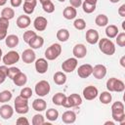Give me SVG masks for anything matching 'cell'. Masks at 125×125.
Instances as JSON below:
<instances>
[{
    "label": "cell",
    "mask_w": 125,
    "mask_h": 125,
    "mask_svg": "<svg viewBox=\"0 0 125 125\" xmlns=\"http://www.w3.org/2000/svg\"><path fill=\"white\" fill-rule=\"evenodd\" d=\"M53 79L57 85H63L66 82V75L62 71H57L54 74Z\"/></svg>",
    "instance_id": "obj_28"
},
{
    "label": "cell",
    "mask_w": 125,
    "mask_h": 125,
    "mask_svg": "<svg viewBox=\"0 0 125 125\" xmlns=\"http://www.w3.org/2000/svg\"><path fill=\"white\" fill-rule=\"evenodd\" d=\"M93 72V66L89 63L82 64L77 69V74L80 78H87L89 77Z\"/></svg>",
    "instance_id": "obj_11"
},
{
    "label": "cell",
    "mask_w": 125,
    "mask_h": 125,
    "mask_svg": "<svg viewBox=\"0 0 125 125\" xmlns=\"http://www.w3.org/2000/svg\"><path fill=\"white\" fill-rule=\"evenodd\" d=\"M57 38L61 42H65L69 38V31L65 28H62L57 32Z\"/></svg>",
    "instance_id": "obj_32"
},
{
    "label": "cell",
    "mask_w": 125,
    "mask_h": 125,
    "mask_svg": "<svg viewBox=\"0 0 125 125\" xmlns=\"http://www.w3.org/2000/svg\"><path fill=\"white\" fill-rule=\"evenodd\" d=\"M20 68L19 67H15V66H12L10 68H8V77L13 79L15 77V75H17L19 72H20Z\"/></svg>",
    "instance_id": "obj_45"
},
{
    "label": "cell",
    "mask_w": 125,
    "mask_h": 125,
    "mask_svg": "<svg viewBox=\"0 0 125 125\" xmlns=\"http://www.w3.org/2000/svg\"><path fill=\"white\" fill-rule=\"evenodd\" d=\"M72 53L76 59H83L87 55V48L84 44H76L73 47Z\"/></svg>",
    "instance_id": "obj_13"
},
{
    "label": "cell",
    "mask_w": 125,
    "mask_h": 125,
    "mask_svg": "<svg viewBox=\"0 0 125 125\" xmlns=\"http://www.w3.org/2000/svg\"><path fill=\"white\" fill-rule=\"evenodd\" d=\"M62 122L66 123V124H71V123H74L75 120H76V114L74 111L72 110H66L62 113Z\"/></svg>",
    "instance_id": "obj_20"
},
{
    "label": "cell",
    "mask_w": 125,
    "mask_h": 125,
    "mask_svg": "<svg viewBox=\"0 0 125 125\" xmlns=\"http://www.w3.org/2000/svg\"><path fill=\"white\" fill-rule=\"evenodd\" d=\"M106 88L109 92H123L125 89L124 82L120 79L111 77L106 81Z\"/></svg>",
    "instance_id": "obj_3"
},
{
    "label": "cell",
    "mask_w": 125,
    "mask_h": 125,
    "mask_svg": "<svg viewBox=\"0 0 125 125\" xmlns=\"http://www.w3.org/2000/svg\"><path fill=\"white\" fill-rule=\"evenodd\" d=\"M14 16H15V11L12 8H9V7L4 8L1 12V17L5 18V19H8V20L13 19Z\"/></svg>",
    "instance_id": "obj_35"
},
{
    "label": "cell",
    "mask_w": 125,
    "mask_h": 125,
    "mask_svg": "<svg viewBox=\"0 0 125 125\" xmlns=\"http://www.w3.org/2000/svg\"><path fill=\"white\" fill-rule=\"evenodd\" d=\"M1 57H2V50L0 48V61H1Z\"/></svg>",
    "instance_id": "obj_57"
},
{
    "label": "cell",
    "mask_w": 125,
    "mask_h": 125,
    "mask_svg": "<svg viewBox=\"0 0 125 125\" xmlns=\"http://www.w3.org/2000/svg\"><path fill=\"white\" fill-rule=\"evenodd\" d=\"M105 34L108 38H114L118 34V27L114 24H110L105 28Z\"/></svg>",
    "instance_id": "obj_31"
},
{
    "label": "cell",
    "mask_w": 125,
    "mask_h": 125,
    "mask_svg": "<svg viewBox=\"0 0 125 125\" xmlns=\"http://www.w3.org/2000/svg\"><path fill=\"white\" fill-rule=\"evenodd\" d=\"M99 48L102 53H104L107 56H111L115 53V46H114L113 42L108 38L99 39Z\"/></svg>",
    "instance_id": "obj_2"
},
{
    "label": "cell",
    "mask_w": 125,
    "mask_h": 125,
    "mask_svg": "<svg viewBox=\"0 0 125 125\" xmlns=\"http://www.w3.org/2000/svg\"><path fill=\"white\" fill-rule=\"evenodd\" d=\"M32 107L36 111H43L47 107V103L43 99H36L32 103Z\"/></svg>",
    "instance_id": "obj_26"
},
{
    "label": "cell",
    "mask_w": 125,
    "mask_h": 125,
    "mask_svg": "<svg viewBox=\"0 0 125 125\" xmlns=\"http://www.w3.org/2000/svg\"><path fill=\"white\" fill-rule=\"evenodd\" d=\"M15 110L19 114H25L28 112V101L21 95L15 99Z\"/></svg>",
    "instance_id": "obj_4"
},
{
    "label": "cell",
    "mask_w": 125,
    "mask_h": 125,
    "mask_svg": "<svg viewBox=\"0 0 125 125\" xmlns=\"http://www.w3.org/2000/svg\"><path fill=\"white\" fill-rule=\"evenodd\" d=\"M20 60V55L16 51H10L8 52L2 59L5 65H12L16 62H18Z\"/></svg>",
    "instance_id": "obj_8"
},
{
    "label": "cell",
    "mask_w": 125,
    "mask_h": 125,
    "mask_svg": "<svg viewBox=\"0 0 125 125\" xmlns=\"http://www.w3.org/2000/svg\"><path fill=\"white\" fill-rule=\"evenodd\" d=\"M35 57H36V55L32 49H26L21 54V59H22L23 62H25V63L33 62L35 61Z\"/></svg>",
    "instance_id": "obj_17"
},
{
    "label": "cell",
    "mask_w": 125,
    "mask_h": 125,
    "mask_svg": "<svg viewBox=\"0 0 125 125\" xmlns=\"http://www.w3.org/2000/svg\"><path fill=\"white\" fill-rule=\"evenodd\" d=\"M92 74L97 79H103L106 74V67L104 64H96L93 67Z\"/></svg>",
    "instance_id": "obj_14"
},
{
    "label": "cell",
    "mask_w": 125,
    "mask_h": 125,
    "mask_svg": "<svg viewBox=\"0 0 125 125\" xmlns=\"http://www.w3.org/2000/svg\"><path fill=\"white\" fill-rule=\"evenodd\" d=\"M70 5L74 8H78L79 6L82 5V0H69Z\"/></svg>",
    "instance_id": "obj_47"
},
{
    "label": "cell",
    "mask_w": 125,
    "mask_h": 125,
    "mask_svg": "<svg viewBox=\"0 0 125 125\" xmlns=\"http://www.w3.org/2000/svg\"><path fill=\"white\" fill-rule=\"evenodd\" d=\"M62 15H63V18L66 19V20H73L76 15H77V12H76V9L72 6H68V7H65L63 12H62Z\"/></svg>",
    "instance_id": "obj_25"
},
{
    "label": "cell",
    "mask_w": 125,
    "mask_h": 125,
    "mask_svg": "<svg viewBox=\"0 0 125 125\" xmlns=\"http://www.w3.org/2000/svg\"><path fill=\"white\" fill-rule=\"evenodd\" d=\"M21 3H22V0H11V5L15 8L20 7L21 5Z\"/></svg>",
    "instance_id": "obj_49"
},
{
    "label": "cell",
    "mask_w": 125,
    "mask_h": 125,
    "mask_svg": "<svg viewBox=\"0 0 125 125\" xmlns=\"http://www.w3.org/2000/svg\"><path fill=\"white\" fill-rule=\"evenodd\" d=\"M118 14L120 17H125V4H122L118 9Z\"/></svg>",
    "instance_id": "obj_48"
},
{
    "label": "cell",
    "mask_w": 125,
    "mask_h": 125,
    "mask_svg": "<svg viewBox=\"0 0 125 125\" xmlns=\"http://www.w3.org/2000/svg\"><path fill=\"white\" fill-rule=\"evenodd\" d=\"M61 53H62V46L58 43H54L50 47H48L47 50L45 51V57L47 60L53 61L57 59L61 55Z\"/></svg>",
    "instance_id": "obj_5"
},
{
    "label": "cell",
    "mask_w": 125,
    "mask_h": 125,
    "mask_svg": "<svg viewBox=\"0 0 125 125\" xmlns=\"http://www.w3.org/2000/svg\"><path fill=\"white\" fill-rule=\"evenodd\" d=\"M19 37L15 34H11V35H8L6 36L5 38V43L6 45L9 47V48H15L16 46H18L19 44Z\"/></svg>",
    "instance_id": "obj_27"
},
{
    "label": "cell",
    "mask_w": 125,
    "mask_h": 125,
    "mask_svg": "<svg viewBox=\"0 0 125 125\" xmlns=\"http://www.w3.org/2000/svg\"><path fill=\"white\" fill-rule=\"evenodd\" d=\"M111 99H112V97H111V94H110L109 92H103V93L100 95V101H101V103L104 104H109V103L111 102Z\"/></svg>",
    "instance_id": "obj_36"
},
{
    "label": "cell",
    "mask_w": 125,
    "mask_h": 125,
    "mask_svg": "<svg viewBox=\"0 0 125 125\" xmlns=\"http://www.w3.org/2000/svg\"><path fill=\"white\" fill-rule=\"evenodd\" d=\"M34 90H35L36 95H38L39 97H44V96L49 94V92L51 90V87H50V84H49L48 81L41 80V81L36 83Z\"/></svg>",
    "instance_id": "obj_7"
},
{
    "label": "cell",
    "mask_w": 125,
    "mask_h": 125,
    "mask_svg": "<svg viewBox=\"0 0 125 125\" xmlns=\"http://www.w3.org/2000/svg\"><path fill=\"white\" fill-rule=\"evenodd\" d=\"M44 123H45V120L41 114H35L32 117V124L33 125H42Z\"/></svg>",
    "instance_id": "obj_42"
},
{
    "label": "cell",
    "mask_w": 125,
    "mask_h": 125,
    "mask_svg": "<svg viewBox=\"0 0 125 125\" xmlns=\"http://www.w3.org/2000/svg\"><path fill=\"white\" fill-rule=\"evenodd\" d=\"M8 28H9V20L1 17L0 18V41L6 38Z\"/></svg>",
    "instance_id": "obj_19"
},
{
    "label": "cell",
    "mask_w": 125,
    "mask_h": 125,
    "mask_svg": "<svg viewBox=\"0 0 125 125\" xmlns=\"http://www.w3.org/2000/svg\"><path fill=\"white\" fill-rule=\"evenodd\" d=\"M73 25L76 29L78 30H83L85 27H86V22L83 19H76L73 22Z\"/></svg>",
    "instance_id": "obj_39"
},
{
    "label": "cell",
    "mask_w": 125,
    "mask_h": 125,
    "mask_svg": "<svg viewBox=\"0 0 125 125\" xmlns=\"http://www.w3.org/2000/svg\"><path fill=\"white\" fill-rule=\"evenodd\" d=\"M12 99V93L8 90L2 91L0 93V103H7Z\"/></svg>",
    "instance_id": "obj_38"
},
{
    "label": "cell",
    "mask_w": 125,
    "mask_h": 125,
    "mask_svg": "<svg viewBox=\"0 0 125 125\" xmlns=\"http://www.w3.org/2000/svg\"><path fill=\"white\" fill-rule=\"evenodd\" d=\"M42 8L44 10V12L48 13V14H51L55 11V5L52 3V1H46L44 3H42Z\"/></svg>",
    "instance_id": "obj_37"
},
{
    "label": "cell",
    "mask_w": 125,
    "mask_h": 125,
    "mask_svg": "<svg viewBox=\"0 0 125 125\" xmlns=\"http://www.w3.org/2000/svg\"><path fill=\"white\" fill-rule=\"evenodd\" d=\"M77 63H78V62H77L76 58H69L62 63V69L64 72H72L76 68Z\"/></svg>",
    "instance_id": "obj_9"
},
{
    "label": "cell",
    "mask_w": 125,
    "mask_h": 125,
    "mask_svg": "<svg viewBox=\"0 0 125 125\" xmlns=\"http://www.w3.org/2000/svg\"><path fill=\"white\" fill-rule=\"evenodd\" d=\"M36 4H37V1L36 0H24L23 7H22L23 12L26 15L32 14L34 12V9L36 7Z\"/></svg>",
    "instance_id": "obj_21"
},
{
    "label": "cell",
    "mask_w": 125,
    "mask_h": 125,
    "mask_svg": "<svg viewBox=\"0 0 125 125\" xmlns=\"http://www.w3.org/2000/svg\"><path fill=\"white\" fill-rule=\"evenodd\" d=\"M7 1H8V0H0V6H3V5H5Z\"/></svg>",
    "instance_id": "obj_51"
},
{
    "label": "cell",
    "mask_w": 125,
    "mask_h": 125,
    "mask_svg": "<svg viewBox=\"0 0 125 125\" xmlns=\"http://www.w3.org/2000/svg\"><path fill=\"white\" fill-rule=\"evenodd\" d=\"M82 8L86 14H91L96 10V4H92V3H89L87 1H84L82 3Z\"/></svg>",
    "instance_id": "obj_34"
},
{
    "label": "cell",
    "mask_w": 125,
    "mask_h": 125,
    "mask_svg": "<svg viewBox=\"0 0 125 125\" xmlns=\"http://www.w3.org/2000/svg\"><path fill=\"white\" fill-rule=\"evenodd\" d=\"M122 27H123V29L125 30V21H123V22H122Z\"/></svg>",
    "instance_id": "obj_56"
},
{
    "label": "cell",
    "mask_w": 125,
    "mask_h": 125,
    "mask_svg": "<svg viewBox=\"0 0 125 125\" xmlns=\"http://www.w3.org/2000/svg\"><path fill=\"white\" fill-rule=\"evenodd\" d=\"M86 41L91 44V45H94L96 44L98 41H99V32L96 30V29H89L86 31Z\"/></svg>",
    "instance_id": "obj_16"
},
{
    "label": "cell",
    "mask_w": 125,
    "mask_h": 125,
    "mask_svg": "<svg viewBox=\"0 0 125 125\" xmlns=\"http://www.w3.org/2000/svg\"><path fill=\"white\" fill-rule=\"evenodd\" d=\"M43 44H44L43 37H41V36H39L37 34L28 43V45L31 47V49H39V48H41L43 46Z\"/></svg>",
    "instance_id": "obj_23"
},
{
    "label": "cell",
    "mask_w": 125,
    "mask_h": 125,
    "mask_svg": "<svg viewBox=\"0 0 125 125\" xmlns=\"http://www.w3.org/2000/svg\"><path fill=\"white\" fill-rule=\"evenodd\" d=\"M59 1H60V2H64L65 0H59Z\"/></svg>",
    "instance_id": "obj_58"
},
{
    "label": "cell",
    "mask_w": 125,
    "mask_h": 125,
    "mask_svg": "<svg viewBox=\"0 0 125 125\" xmlns=\"http://www.w3.org/2000/svg\"><path fill=\"white\" fill-rule=\"evenodd\" d=\"M47 24H48L47 19L44 17H37V18H35V20L33 21L34 28L38 31H44L47 27Z\"/></svg>",
    "instance_id": "obj_15"
},
{
    "label": "cell",
    "mask_w": 125,
    "mask_h": 125,
    "mask_svg": "<svg viewBox=\"0 0 125 125\" xmlns=\"http://www.w3.org/2000/svg\"><path fill=\"white\" fill-rule=\"evenodd\" d=\"M21 97H23L24 99H29V98H31V96H32V90L29 88V87H24L23 89H21Z\"/></svg>",
    "instance_id": "obj_43"
},
{
    "label": "cell",
    "mask_w": 125,
    "mask_h": 125,
    "mask_svg": "<svg viewBox=\"0 0 125 125\" xmlns=\"http://www.w3.org/2000/svg\"><path fill=\"white\" fill-rule=\"evenodd\" d=\"M31 21H30V18L26 15H22V16H20L18 19H17V25L18 27L20 28H26L27 26H29Z\"/></svg>",
    "instance_id": "obj_22"
},
{
    "label": "cell",
    "mask_w": 125,
    "mask_h": 125,
    "mask_svg": "<svg viewBox=\"0 0 125 125\" xmlns=\"http://www.w3.org/2000/svg\"><path fill=\"white\" fill-rule=\"evenodd\" d=\"M12 80H13V82H14L17 86H23V85H25L26 82H27V77H26V75H25L23 72L20 71L17 75H15V77H14Z\"/></svg>",
    "instance_id": "obj_24"
},
{
    "label": "cell",
    "mask_w": 125,
    "mask_h": 125,
    "mask_svg": "<svg viewBox=\"0 0 125 125\" xmlns=\"http://www.w3.org/2000/svg\"><path fill=\"white\" fill-rule=\"evenodd\" d=\"M46 1H50V0H39V2L42 4V3H44V2H46Z\"/></svg>",
    "instance_id": "obj_55"
},
{
    "label": "cell",
    "mask_w": 125,
    "mask_h": 125,
    "mask_svg": "<svg viewBox=\"0 0 125 125\" xmlns=\"http://www.w3.org/2000/svg\"><path fill=\"white\" fill-rule=\"evenodd\" d=\"M65 99H66V96L63 93H57L53 96L52 101H53V104H55L56 105H62Z\"/></svg>",
    "instance_id": "obj_29"
},
{
    "label": "cell",
    "mask_w": 125,
    "mask_h": 125,
    "mask_svg": "<svg viewBox=\"0 0 125 125\" xmlns=\"http://www.w3.org/2000/svg\"><path fill=\"white\" fill-rule=\"evenodd\" d=\"M111 114L114 121L123 124L125 122V112H124V104L122 102H115L111 105Z\"/></svg>",
    "instance_id": "obj_1"
},
{
    "label": "cell",
    "mask_w": 125,
    "mask_h": 125,
    "mask_svg": "<svg viewBox=\"0 0 125 125\" xmlns=\"http://www.w3.org/2000/svg\"><path fill=\"white\" fill-rule=\"evenodd\" d=\"M16 123L18 124V125H28L29 124V122H28V120L26 119V117H20V118H18L17 119V121H16Z\"/></svg>",
    "instance_id": "obj_46"
},
{
    "label": "cell",
    "mask_w": 125,
    "mask_h": 125,
    "mask_svg": "<svg viewBox=\"0 0 125 125\" xmlns=\"http://www.w3.org/2000/svg\"><path fill=\"white\" fill-rule=\"evenodd\" d=\"M104 124H105V125H107V124H109V125H114V123H113V122H111V121H106Z\"/></svg>",
    "instance_id": "obj_53"
},
{
    "label": "cell",
    "mask_w": 125,
    "mask_h": 125,
    "mask_svg": "<svg viewBox=\"0 0 125 125\" xmlns=\"http://www.w3.org/2000/svg\"><path fill=\"white\" fill-rule=\"evenodd\" d=\"M116 43L120 47L125 46V33L124 32H121V33L116 35Z\"/></svg>",
    "instance_id": "obj_44"
},
{
    "label": "cell",
    "mask_w": 125,
    "mask_h": 125,
    "mask_svg": "<svg viewBox=\"0 0 125 125\" xmlns=\"http://www.w3.org/2000/svg\"><path fill=\"white\" fill-rule=\"evenodd\" d=\"M98 94H99V91L95 86L90 85L83 89V97L88 101H92L95 98H97Z\"/></svg>",
    "instance_id": "obj_10"
},
{
    "label": "cell",
    "mask_w": 125,
    "mask_h": 125,
    "mask_svg": "<svg viewBox=\"0 0 125 125\" xmlns=\"http://www.w3.org/2000/svg\"><path fill=\"white\" fill-rule=\"evenodd\" d=\"M85 1H87V2H89V3H92V4H96L98 0H85Z\"/></svg>",
    "instance_id": "obj_52"
},
{
    "label": "cell",
    "mask_w": 125,
    "mask_h": 125,
    "mask_svg": "<svg viewBox=\"0 0 125 125\" xmlns=\"http://www.w3.org/2000/svg\"><path fill=\"white\" fill-rule=\"evenodd\" d=\"M95 22H96V24H97L98 26H100V27L105 26V25L108 23V18H107L105 15H104V14H100V15H98V16L96 17Z\"/></svg>",
    "instance_id": "obj_30"
},
{
    "label": "cell",
    "mask_w": 125,
    "mask_h": 125,
    "mask_svg": "<svg viewBox=\"0 0 125 125\" xmlns=\"http://www.w3.org/2000/svg\"><path fill=\"white\" fill-rule=\"evenodd\" d=\"M36 35V33H35V31H32V30H27V31H25L24 33H23V35H22V37H23V41L25 42V43H29V41L34 37Z\"/></svg>",
    "instance_id": "obj_41"
},
{
    "label": "cell",
    "mask_w": 125,
    "mask_h": 125,
    "mask_svg": "<svg viewBox=\"0 0 125 125\" xmlns=\"http://www.w3.org/2000/svg\"><path fill=\"white\" fill-rule=\"evenodd\" d=\"M82 104V98L78 94H71L68 97H66L62 106L65 108H70V107H75L78 106Z\"/></svg>",
    "instance_id": "obj_6"
},
{
    "label": "cell",
    "mask_w": 125,
    "mask_h": 125,
    "mask_svg": "<svg viewBox=\"0 0 125 125\" xmlns=\"http://www.w3.org/2000/svg\"><path fill=\"white\" fill-rule=\"evenodd\" d=\"M48 66H49V64H48V62L46 59L40 58L35 61V69L40 74H44L45 72H47Z\"/></svg>",
    "instance_id": "obj_12"
},
{
    "label": "cell",
    "mask_w": 125,
    "mask_h": 125,
    "mask_svg": "<svg viewBox=\"0 0 125 125\" xmlns=\"http://www.w3.org/2000/svg\"><path fill=\"white\" fill-rule=\"evenodd\" d=\"M111 3H117V2H119L120 0H109Z\"/></svg>",
    "instance_id": "obj_54"
},
{
    "label": "cell",
    "mask_w": 125,
    "mask_h": 125,
    "mask_svg": "<svg viewBox=\"0 0 125 125\" xmlns=\"http://www.w3.org/2000/svg\"><path fill=\"white\" fill-rule=\"evenodd\" d=\"M8 77V67L6 65L0 66V84H2Z\"/></svg>",
    "instance_id": "obj_40"
},
{
    "label": "cell",
    "mask_w": 125,
    "mask_h": 125,
    "mask_svg": "<svg viewBox=\"0 0 125 125\" xmlns=\"http://www.w3.org/2000/svg\"><path fill=\"white\" fill-rule=\"evenodd\" d=\"M14 114V109L10 104H3L0 107V116L3 119H10Z\"/></svg>",
    "instance_id": "obj_18"
},
{
    "label": "cell",
    "mask_w": 125,
    "mask_h": 125,
    "mask_svg": "<svg viewBox=\"0 0 125 125\" xmlns=\"http://www.w3.org/2000/svg\"><path fill=\"white\" fill-rule=\"evenodd\" d=\"M120 64H121L123 67H125V56H123V57L120 59Z\"/></svg>",
    "instance_id": "obj_50"
},
{
    "label": "cell",
    "mask_w": 125,
    "mask_h": 125,
    "mask_svg": "<svg viewBox=\"0 0 125 125\" xmlns=\"http://www.w3.org/2000/svg\"><path fill=\"white\" fill-rule=\"evenodd\" d=\"M46 117L50 121H56L59 117V111L55 108H50L46 111Z\"/></svg>",
    "instance_id": "obj_33"
}]
</instances>
